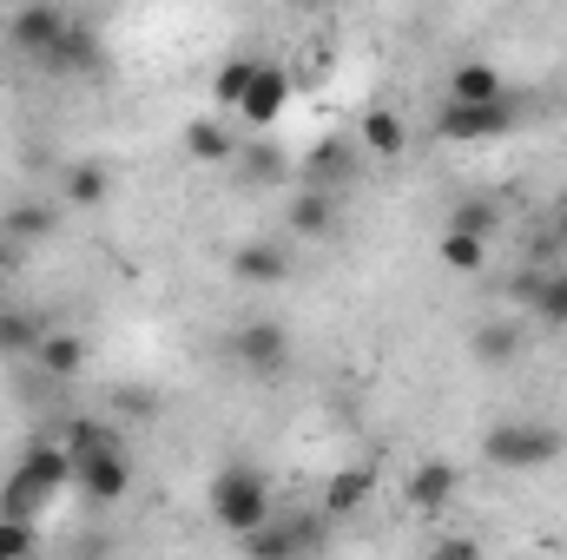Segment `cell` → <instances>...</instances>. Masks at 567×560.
<instances>
[{
  "label": "cell",
  "mask_w": 567,
  "mask_h": 560,
  "mask_svg": "<svg viewBox=\"0 0 567 560\" xmlns=\"http://www.w3.org/2000/svg\"><path fill=\"white\" fill-rule=\"evenodd\" d=\"M567 455V428L548 416H502L482 428V462L495 475H535Z\"/></svg>",
  "instance_id": "cell-1"
},
{
  "label": "cell",
  "mask_w": 567,
  "mask_h": 560,
  "mask_svg": "<svg viewBox=\"0 0 567 560\" xmlns=\"http://www.w3.org/2000/svg\"><path fill=\"white\" fill-rule=\"evenodd\" d=\"M66 481H73V455H66L60 442H27L20 462H13V475H7V488H0V515L33 521Z\"/></svg>",
  "instance_id": "cell-2"
},
{
  "label": "cell",
  "mask_w": 567,
  "mask_h": 560,
  "mask_svg": "<svg viewBox=\"0 0 567 560\" xmlns=\"http://www.w3.org/2000/svg\"><path fill=\"white\" fill-rule=\"evenodd\" d=\"M212 521L231 535V541H245V535H258L278 508H271V481H265V468L258 462H225L218 475H212Z\"/></svg>",
  "instance_id": "cell-3"
},
{
  "label": "cell",
  "mask_w": 567,
  "mask_h": 560,
  "mask_svg": "<svg viewBox=\"0 0 567 560\" xmlns=\"http://www.w3.org/2000/svg\"><path fill=\"white\" fill-rule=\"evenodd\" d=\"M225 356H231L251 383H278V376H290L297 343H290V330H284L278 317H245V323L225 336Z\"/></svg>",
  "instance_id": "cell-4"
},
{
  "label": "cell",
  "mask_w": 567,
  "mask_h": 560,
  "mask_svg": "<svg viewBox=\"0 0 567 560\" xmlns=\"http://www.w3.org/2000/svg\"><path fill=\"white\" fill-rule=\"evenodd\" d=\"M323 535H330V521H323V508L317 515H271L258 535H245L238 548L245 560H317L323 554Z\"/></svg>",
  "instance_id": "cell-5"
},
{
  "label": "cell",
  "mask_w": 567,
  "mask_h": 560,
  "mask_svg": "<svg viewBox=\"0 0 567 560\" xmlns=\"http://www.w3.org/2000/svg\"><path fill=\"white\" fill-rule=\"evenodd\" d=\"M73 488H80L93 508H120V501L133 495V455H126V442L113 435V442L73 455Z\"/></svg>",
  "instance_id": "cell-6"
},
{
  "label": "cell",
  "mask_w": 567,
  "mask_h": 560,
  "mask_svg": "<svg viewBox=\"0 0 567 560\" xmlns=\"http://www.w3.org/2000/svg\"><path fill=\"white\" fill-rule=\"evenodd\" d=\"M40 73H53V80H100V73H106V40H100V27H93L86 13H66V33L53 40V53L40 60Z\"/></svg>",
  "instance_id": "cell-7"
},
{
  "label": "cell",
  "mask_w": 567,
  "mask_h": 560,
  "mask_svg": "<svg viewBox=\"0 0 567 560\" xmlns=\"http://www.w3.org/2000/svg\"><path fill=\"white\" fill-rule=\"evenodd\" d=\"M515 126V106H435V139L442 145H482V139H502Z\"/></svg>",
  "instance_id": "cell-8"
},
{
  "label": "cell",
  "mask_w": 567,
  "mask_h": 560,
  "mask_svg": "<svg viewBox=\"0 0 567 560\" xmlns=\"http://www.w3.org/2000/svg\"><path fill=\"white\" fill-rule=\"evenodd\" d=\"M515 297L542 330H567V265H535L528 278H515Z\"/></svg>",
  "instance_id": "cell-9"
},
{
  "label": "cell",
  "mask_w": 567,
  "mask_h": 560,
  "mask_svg": "<svg viewBox=\"0 0 567 560\" xmlns=\"http://www.w3.org/2000/svg\"><path fill=\"white\" fill-rule=\"evenodd\" d=\"M290 251H284V238H251V245H238L231 251V278L251 283V290H278V283H290Z\"/></svg>",
  "instance_id": "cell-10"
},
{
  "label": "cell",
  "mask_w": 567,
  "mask_h": 560,
  "mask_svg": "<svg viewBox=\"0 0 567 560\" xmlns=\"http://www.w3.org/2000/svg\"><path fill=\"white\" fill-rule=\"evenodd\" d=\"M60 33H66V13H60V7H20V13L7 20V46H13L20 60H33V66L53 53Z\"/></svg>",
  "instance_id": "cell-11"
},
{
  "label": "cell",
  "mask_w": 567,
  "mask_h": 560,
  "mask_svg": "<svg viewBox=\"0 0 567 560\" xmlns=\"http://www.w3.org/2000/svg\"><path fill=\"white\" fill-rule=\"evenodd\" d=\"M442 100H449V106H502V100H508V80H502L495 60H455Z\"/></svg>",
  "instance_id": "cell-12"
},
{
  "label": "cell",
  "mask_w": 567,
  "mask_h": 560,
  "mask_svg": "<svg viewBox=\"0 0 567 560\" xmlns=\"http://www.w3.org/2000/svg\"><path fill=\"white\" fill-rule=\"evenodd\" d=\"M290 93H297L290 73H284L278 60H265V66H258V86H251L245 106H238V120H245L251 133H271V126L284 120V106H290Z\"/></svg>",
  "instance_id": "cell-13"
},
{
  "label": "cell",
  "mask_w": 567,
  "mask_h": 560,
  "mask_svg": "<svg viewBox=\"0 0 567 560\" xmlns=\"http://www.w3.org/2000/svg\"><path fill=\"white\" fill-rule=\"evenodd\" d=\"M455 488H462V475H455V462H442V455H423V462L403 475V495H410L416 515H442V508L455 501Z\"/></svg>",
  "instance_id": "cell-14"
},
{
  "label": "cell",
  "mask_w": 567,
  "mask_h": 560,
  "mask_svg": "<svg viewBox=\"0 0 567 560\" xmlns=\"http://www.w3.org/2000/svg\"><path fill=\"white\" fill-rule=\"evenodd\" d=\"M284 225H290V238H337V225H343V198H337V191L303 185V191L290 198Z\"/></svg>",
  "instance_id": "cell-15"
},
{
  "label": "cell",
  "mask_w": 567,
  "mask_h": 560,
  "mask_svg": "<svg viewBox=\"0 0 567 560\" xmlns=\"http://www.w3.org/2000/svg\"><path fill=\"white\" fill-rule=\"evenodd\" d=\"M47 336H53V323H47L40 310H27V303H0V356H20V363H33Z\"/></svg>",
  "instance_id": "cell-16"
},
{
  "label": "cell",
  "mask_w": 567,
  "mask_h": 560,
  "mask_svg": "<svg viewBox=\"0 0 567 560\" xmlns=\"http://www.w3.org/2000/svg\"><path fill=\"white\" fill-rule=\"evenodd\" d=\"M357 145H363V158L396 165V158L410 152V126H403V113H396V106H370L363 126H357Z\"/></svg>",
  "instance_id": "cell-17"
},
{
  "label": "cell",
  "mask_w": 567,
  "mask_h": 560,
  "mask_svg": "<svg viewBox=\"0 0 567 560\" xmlns=\"http://www.w3.org/2000/svg\"><path fill=\"white\" fill-rule=\"evenodd\" d=\"M60 231V205H47V198H20V205H7L0 211V238L7 245H40V238H53Z\"/></svg>",
  "instance_id": "cell-18"
},
{
  "label": "cell",
  "mask_w": 567,
  "mask_h": 560,
  "mask_svg": "<svg viewBox=\"0 0 567 560\" xmlns=\"http://www.w3.org/2000/svg\"><path fill=\"white\" fill-rule=\"evenodd\" d=\"M522 343H528V330H522L515 317H488V323H475V336H468V350H475L482 370H508V363L522 356Z\"/></svg>",
  "instance_id": "cell-19"
},
{
  "label": "cell",
  "mask_w": 567,
  "mask_h": 560,
  "mask_svg": "<svg viewBox=\"0 0 567 560\" xmlns=\"http://www.w3.org/2000/svg\"><path fill=\"white\" fill-rule=\"evenodd\" d=\"M370 495H377V468H370V462L337 468V475H330V488H323V521H350Z\"/></svg>",
  "instance_id": "cell-20"
},
{
  "label": "cell",
  "mask_w": 567,
  "mask_h": 560,
  "mask_svg": "<svg viewBox=\"0 0 567 560\" xmlns=\"http://www.w3.org/2000/svg\"><path fill=\"white\" fill-rule=\"evenodd\" d=\"M357 178V152L343 139H317L310 145V158H303V185H317V191H337L343 198V185Z\"/></svg>",
  "instance_id": "cell-21"
},
{
  "label": "cell",
  "mask_w": 567,
  "mask_h": 560,
  "mask_svg": "<svg viewBox=\"0 0 567 560\" xmlns=\"http://www.w3.org/2000/svg\"><path fill=\"white\" fill-rule=\"evenodd\" d=\"M106 198H113V178H106L100 158H73V165L60 172V205H73V211H100Z\"/></svg>",
  "instance_id": "cell-22"
},
{
  "label": "cell",
  "mask_w": 567,
  "mask_h": 560,
  "mask_svg": "<svg viewBox=\"0 0 567 560\" xmlns=\"http://www.w3.org/2000/svg\"><path fill=\"white\" fill-rule=\"evenodd\" d=\"M258 66H265L258 53H231V60H225V66L212 73V106H225V113H238V106H245V93L258 86Z\"/></svg>",
  "instance_id": "cell-23"
},
{
  "label": "cell",
  "mask_w": 567,
  "mask_h": 560,
  "mask_svg": "<svg viewBox=\"0 0 567 560\" xmlns=\"http://www.w3.org/2000/svg\"><path fill=\"white\" fill-rule=\"evenodd\" d=\"M33 370H40V376H53V383H66V376H80V370H86V336H80V330H53V336L40 343V356H33Z\"/></svg>",
  "instance_id": "cell-24"
},
{
  "label": "cell",
  "mask_w": 567,
  "mask_h": 560,
  "mask_svg": "<svg viewBox=\"0 0 567 560\" xmlns=\"http://www.w3.org/2000/svg\"><path fill=\"white\" fill-rule=\"evenodd\" d=\"M488 238H468V231H442L435 238V258H442V271H455V278H482L488 271Z\"/></svg>",
  "instance_id": "cell-25"
},
{
  "label": "cell",
  "mask_w": 567,
  "mask_h": 560,
  "mask_svg": "<svg viewBox=\"0 0 567 560\" xmlns=\"http://www.w3.org/2000/svg\"><path fill=\"white\" fill-rule=\"evenodd\" d=\"M185 152H192L198 165H231V158H238V145H231V133H225L218 120H192V126H185Z\"/></svg>",
  "instance_id": "cell-26"
},
{
  "label": "cell",
  "mask_w": 567,
  "mask_h": 560,
  "mask_svg": "<svg viewBox=\"0 0 567 560\" xmlns=\"http://www.w3.org/2000/svg\"><path fill=\"white\" fill-rule=\"evenodd\" d=\"M449 231H468V238H488V245H495V231H502L495 198H462V205L449 211Z\"/></svg>",
  "instance_id": "cell-27"
},
{
  "label": "cell",
  "mask_w": 567,
  "mask_h": 560,
  "mask_svg": "<svg viewBox=\"0 0 567 560\" xmlns=\"http://www.w3.org/2000/svg\"><path fill=\"white\" fill-rule=\"evenodd\" d=\"M33 541H40V528H33V521L0 515V560H33Z\"/></svg>",
  "instance_id": "cell-28"
},
{
  "label": "cell",
  "mask_w": 567,
  "mask_h": 560,
  "mask_svg": "<svg viewBox=\"0 0 567 560\" xmlns=\"http://www.w3.org/2000/svg\"><path fill=\"white\" fill-rule=\"evenodd\" d=\"M429 560H488V554H482V541H475V535H435Z\"/></svg>",
  "instance_id": "cell-29"
},
{
  "label": "cell",
  "mask_w": 567,
  "mask_h": 560,
  "mask_svg": "<svg viewBox=\"0 0 567 560\" xmlns=\"http://www.w3.org/2000/svg\"><path fill=\"white\" fill-rule=\"evenodd\" d=\"M245 158H251V165H245L251 178H278V172H284V165H278V152H271V145H251Z\"/></svg>",
  "instance_id": "cell-30"
},
{
  "label": "cell",
  "mask_w": 567,
  "mask_h": 560,
  "mask_svg": "<svg viewBox=\"0 0 567 560\" xmlns=\"http://www.w3.org/2000/svg\"><path fill=\"white\" fill-rule=\"evenodd\" d=\"M555 251H567V205L555 211Z\"/></svg>",
  "instance_id": "cell-31"
}]
</instances>
